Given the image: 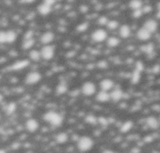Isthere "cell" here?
Here are the masks:
<instances>
[{"instance_id": "7bdbcfd3", "label": "cell", "mask_w": 160, "mask_h": 153, "mask_svg": "<svg viewBox=\"0 0 160 153\" xmlns=\"http://www.w3.org/2000/svg\"><path fill=\"white\" fill-rule=\"evenodd\" d=\"M159 123H160V117H159Z\"/></svg>"}, {"instance_id": "ffe728a7", "label": "cell", "mask_w": 160, "mask_h": 153, "mask_svg": "<svg viewBox=\"0 0 160 153\" xmlns=\"http://www.w3.org/2000/svg\"><path fill=\"white\" fill-rule=\"evenodd\" d=\"M134 127V123L131 120H127L124 124H122V125L120 126V131L121 133H128L131 131Z\"/></svg>"}, {"instance_id": "e0dca14e", "label": "cell", "mask_w": 160, "mask_h": 153, "mask_svg": "<svg viewBox=\"0 0 160 153\" xmlns=\"http://www.w3.org/2000/svg\"><path fill=\"white\" fill-rule=\"evenodd\" d=\"M131 34V29L129 25L128 24H124L120 27L119 29V35L121 38H129Z\"/></svg>"}, {"instance_id": "9c48e42d", "label": "cell", "mask_w": 160, "mask_h": 153, "mask_svg": "<svg viewBox=\"0 0 160 153\" xmlns=\"http://www.w3.org/2000/svg\"><path fill=\"white\" fill-rule=\"evenodd\" d=\"M151 35L152 34L151 32H149L147 29H145L144 27H142L139 28L138 32H137V38H138L140 41H142V42H146V41L149 40L151 38Z\"/></svg>"}, {"instance_id": "4316f807", "label": "cell", "mask_w": 160, "mask_h": 153, "mask_svg": "<svg viewBox=\"0 0 160 153\" xmlns=\"http://www.w3.org/2000/svg\"><path fill=\"white\" fill-rule=\"evenodd\" d=\"M141 73L139 72V71L134 70L133 71V73L131 74V82L133 83V84H138L141 80Z\"/></svg>"}, {"instance_id": "f546056e", "label": "cell", "mask_w": 160, "mask_h": 153, "mask_svg": "<svg viewBox=\"0 0 160 153\" xmlns=\"http://www.w3.org/2000/svg\"><path fill=\"white\" fill-rule=\"evenodd\" d=\"M120 23L117 20H109L106 24L107 27L109 28V30H111V31H114V30L117 29L119 27V25H120Z\"/></svg>"}, {"instance_id": "f35d334b", "label": "cell", "mask_w": 160, "mask_h": 153, "mask_svg": "<svg viewBox=\"0 0 160 153\" xmlns=\"http://www.w3.org/2000/svg\"><path fill=\"white\" fill-rule=\"evenodd\" d=\"M156 17L158 19H160V2L157 3V13H156Z\"/></svg>"}, {"instance_id": "277c9868", "label": "cell", "mask_w": 160, "mask_h": 153, "mask_svg": "<svg viewBox=\"0 0 160 153\" xmlns=\"http://www.w3.org/2000/svg\"><path fill=\"white\" fill-rule=\"evenodd\" d=\"M42 78V76L41 73L38 71H31L27 73V76H25V83L28 85H33L40 81Z\"/></svg>"}, {"instance_id": "b9f144b4", "label": "cell", "mask_w": 160, "mask_h": 153, "mask_svg": "<svg viewBox=\"0 0 160 153\" xmlns=\"http://www.w3.org/2000/svg\"><path fill=\"white\" fill-rule=\"evenodd\" d=\"M0 152H5V151H3V150H0Z\"/></svg>"}, {"instance_id": "ab89813d", "label": "cell", "mask_w": 160, "mask_h": 153, "mask_svg": "<svg viewBox=\"0 0 160 153\" xmlns=\"http://www.w3.org/2000/svg\"><path fill=\"white\" fill-rule=\"evenodd\" d=\"M35 2V0H20V2L25 4H31Z\"/></svg>"}, {"instance_id": "1f68e13d", "label": "cell", "mask_w": 160, "mask_h": 153, "mask_svg": "<svg viewBox=\"0 0 160 153\" xmlns=\"http://www.w3.org/2000/svg\"><path fill=\"white\" fill-rule=\"evenodd\" d=\"M144 12H143V9H135L133 10V13H132V16H133L134 18H140L141 16L143 15Z\"/></svg>"}, {"instance_id": "836d02e7", "label": "cell", "mask_w": 160, "mask_h": 153, "mask_svg": "<svg viewBox=\"0 0 160 153\" xmlns=\"http://www.w3.org/2000/svg\"><path fill=\"white\" fill-rule=\"evenodd\" d=\"M108 21H109V20H108L107 16H100L99 18H98V24H100V25H106L108 23Z\"/></svg>"}, {"instance_id": "8d00e7d4", "label": "cell", "mask_w": 160, "mask_h": 153, "mask_svg": "<svg viewBox=\"0 0 160 153\" xmlns=\"http://www.w3.org/2000/svg\"><path fill=\"white\" fill-rule=\"evenodd\" d=\"M33 35H34V31L32 30H28L24 35V39H27V38H32Z\"/></svg>"}, {"instance_id": "d6986e66", "label": "cell", "mask_w": 160, "mask_h": 153, "mask_svg": "<svg viewBox=\"0 0 160 153\" xmlns=\"http://www.w3.org/2000/svg\"><path fill=\"white\" fill-rule=\"evenodd\" d=\"M56 141L60 144H63L69 140V135L66 132H60L56 135Z\"/></svg>"}, {"instance_id": "6da1fadb", "label": "cell", "mask_w": 160, "mask_h": 153, "mask_svg": "<svg viewBox=\"0 0 160 153\" xmlns=\"http://www.w3.org/2000/svg\"><path fill=\"white\" fill-rule=\"evenodd\" d=\"M44 120L53 127H60L63 123L64 118L60 113L56 111H48L43 116Z\"/></svg>"}, {"instance_id": "9a60e30c", "label": "cell", "mask_w": 160, "mask_h": 153, "mask_svg": "<svg viewBox=\"0 0 160 153\" xmlns=\"http://www.w3.org/2000/svg\"><path fill=\"white\" fill-rule=\"evenodd\" d=\"M52 9H53V6L45 3L44 2L42 3L39 4V5L38 6V12L42 16H47V15H49L52 12Z\"/></svg>"}, {"instance_id": "e575fe53", "label": "cell", "mask_w": 160, "mask_h": 153, "mask_svg": "<svg viewBox=\"0 0 160 153\" xmlns=\"http://www.w3.org/2000/svg\"><path fill=\"white\" fill-rule=\"evenodd\" d=\"M98 124H101V125L103 126V127H105V126H107L108 125L107 119L105 118V117H98Z\"/></svg>"}, {"instance_id": "d4e9b609", "label": "cell", "mask_w": 160, "mask_h": 153, "mask_svg": "<svg viewBox=\"0 0 160 153\" xmlns=\"http://www.w3.org/2000/svg\"><path fill=\"white\" fill-rule=\"evenodd\" d=\"M143 6V2L141 0H131L129 2V7L132 10L141 9Z\"/></svg>"}, {"instance_id": "603a6c76", "label": "cell", "mask_w": 160, "mask_h": 153, "mask_svg": "<svg viewBox=\"0 0 160 153\" xmlns=\"http://www.w3.org/2000/svg\"><path fill=\"white\" fill-rule=\"evenodd\" d=\"M35 41L34 38H27V39H24L22 42V48L24 50H28L31 49L33 46H35Z\"/></svg>"}, {"instance_id": "d6a6232c", "label": "cell", "mask_w": 160, "mask_h": 153, "mask_svg": "<svg viewBox=\"0 0 160 153\" xmlns=\"http://www.w3.org/2000/svg\"><path fill=\"white\" fill-rule=\"evenodd\" d=\"M6 43V32L0 31V44Z\"/></svg>"}, {"instance_id": "44dd1931", "label": "cell", "mask_w": 160, "mask_h": 153, "mask_svg": "<svg viewBox=\"0 0 160 153\" xmlns=\"http://www.w3.org/2000/svg\"><path fill=\"white\" fill-rule=\"evenodd\" d=\"M106 44L109 48H116L120 45V41L118 38L114 36L108 37L106 39Z\"/></svg>"}, {"instance_id": "3957f363", "label": "cell", "mask_w": 160, "mask_h": 153, "mask_svg": "<svg viewBox=\"0 0 160 153\" xmlns=\"http://www.w3.org/2000/svg\"><path fill=\"white\" fill-rule=\"evenodd\" d=\"M41 56L42 58L45 60H50L54 57L56 49L54 46H52L51 44L49 45H44L43 47L41 49Z\"/></svg>"}, {"instance_id": "74e56055", "label": "cell", "mask_w": 160, "mask_h": 153, "mask_svg": "<svg viewBox=\"0 0 160 153\" xmlns=\"http://www.w3.org/2000/svg\"><path fill=\"white\" fill-rule=\"evenodd\" d=\"M44 2L48 4V5H51V6H53V5L56 2V0H44Z\"/></svg>"}, {"instance_id": "d590c367", "label": "cell", "mask_w": 160, "mask_h": 153, "mask_svg": "<svg viewBox=\"0 0 160 153\" xmlns=\"http://www.w3.org/2000/svg\"><path fill=\"white\" fill-rule=\"evenodd\" d=\"M87 27H88V24H87V23H82V24H80V25L77 27V30L78 31H80V32H83V31H84L87 29Z\"/></svg>"}, {"instance_id": "5b68a950", "label": "cell", "mask_w": 160, "mask_h": 153, "mask_svg": "<svg viewBox=\"0 0 160 153\" xmlns=\"http://www.w3.org/2000/svg\"><path fill=\"white\" fill-rule=\"evenodd\" d=\"M81 92L85 96H91L96 92V85L91 81H86L81 86Z\"/></svg>"}, {"instance_id": "7c38bea8", "label": "cell", "mask_w": 160, "mask_h": 153, "mask_svg": "<svg viewBox=\"0 0 160 153\" xmlns=\"http://www.w3.org/2000/svg\"><path fill=\"white\" fill-rule=\"evenodd\" d=\"M99 86H100L101 90L109 91H111L113 87H114L115 84H114V81H113V80H111V79L105 78L103 79V80H101Z\"/></svg>"}, {"instance_id": "cb8c5ba5", "label": "cell", "mask_w": 160, "mask_h": 153, "mask_svg": "<svg viewBox=\"0 0 160 153\" xmlns=\"http://www.w3.org/2000/svg\"><path fill=\"white\" fill-rule=\"evenodd\" d=\"M5 32H6V43H13L17 38L16 33L13 30H9Z\"/></svg>"}, {"instance_id": "4fadbf2b", "label": "cell", "mask_w": 160, "mask_h": 153, "mask_svg": "<svg viewBox=\"0 0 160 153\" xmlns=\"http://www.w3.org/2000/svg\"><path fill=\"white\" fill-rule=\"evenodd\" d=\"M30 64V61L27 59H23V60H18L15 62L12 66H10L11 70H20L24 68H26L27 66Z\"/></svg>"}, {"instance_id": "83f0119b", "label": "cell", "mask_w": 160, "mask_h": 153, "mask_svg": "<svg viewBox=\"0 0 160 153\" xmlns=\"http://www.w3.org/2000/svg\"><path fill=\"white\" fill-rule=\"evenodd\" d=\"M154 49H155V46L152 43H148L141 47L142 51L148 55L151 54L154 52Z\"/></svg>"}, {"instance_id": "2e32d148", "label": "cell", "mask_w": 160, "mask_h": 153, "mask_svg": "<svg viewBox=\"0 0 160 153\" xmlns=\"http://www.w3.org/2000/svg\"><path fill=\"white\" fill-rule=\"evenodd\" d=\"M96 100L99 102H107L110 100V94L109 91L101 90L99 92L97 93Z\"/></svg>"}, {"instance_id": "4dcf8cb0", "label": "cell", "mask_w": 160, "mask_h": 153, "mask_svg": "<svg viewBox=\"0 0 160 153\" xmlns=\"http://www.w3.org/2000/svg\"><path fill=\"white\" fill-rule=\"evenodd\" d=\"M144 69H145L144 63H143L141 61L138 60V61H137V62L135 63L134 70H136L139 71V72H141V73L142 71L144 70Z\"/></svg>"}, {"instance_id": "7402d4cb", "label": "cell", "mask_w": 160, "mask_h": 153, "mask_svg": "<svg viewBox=\"0 0 160 153\" xmlns=\"http://www.w3.org/2000/svg\"><path fill=\"white\" fill-rule=\"evenodd\" d=\"M28 55H29L30 59L31 61H34V62H38L42 59L40 51H38L36 49H31Z\"/></svg>"}, {"instance_id": "5bb4252c", "label": "cell", "mask_w": 160, "mask_h": 153, "mask_svg": "<svg viewBox=\"0 0 160 153\" xmlns=\"http://www.w3.org/2000/svg\"><path fill=\"white\" fill-rule=\"evenodd\" d=\"M145 124L148 126V127L152 130L158 129L160 125L159 120H158V119L155 118V117H147L145 120Z\"/></svg>"}, {"instance_id": "ba28073f", "label": "cell", "mask_w": 160, "mask_h": 153, "mask_svg": "<svg viewBox=\"0 0 160 153\" xmlns=\"http://www.w3.org/2000/svg\"><path fill=\"white\" fill-rule=\"evenodd\" d=\"M110 94V100H112L114 102H120L124 97V91L121 88H114V89L111 90V92H109Z\"/></svg>"}, {"instance_id": "52a82bcc", "label": "cell", "mask_w": 160, "mask_h": 153, "mask_svg": "<svg viewBox=\"0 0 160 153\" xmlns=\"http://www.w3.org/2000/svg\"><path fill=\"white\" fill-rule=\"evenodd\" d=\"M25 127L30 133H35L39 128V123L34 118L28 119L25 123Z\"/></svg>"}, {"instance_id": "484cf974", "label": "cell", "mask_w": 160, "mask_h": 153, "mask_svg": "<svg viewBox=\"0 0 160 153\" xmlns=\"http://www.w3.org/2000/svg\"><path fill=\"white\" fill-rule=\"evenodd\" d=\"M16 107H17V106H16V104L15 103V102H9V103H8L7 105H6V106H5V113L7 115L13 114V113L16 112Z\"/></svg>"}, {"instance_id": "60d3db41", "label": "cell", "mask_w": 160, "mask_h": 153, "mask_svg": "<svg viewBox=\"0 0 160 153\" xmlns=\"http://www.w3.org/2000/svg\"><path fill=\"white\" fill-rule=\"evenodd\" d=\"M3 98H4V96L2 95V94H1V93H0V103H1L2 101H3Z\"/></svg>"}, {"instance_id": "8992f818", "label": "cell", "mask_w": 160, "mask_h": 153, "mask_svg": "<svg viewBox=\"0 0 160 153\" xmlns=\"http://www.w3.org/2000/svg\"><path fill=\"white\" fill-rule=\"evenodd\" d=\"M108 38L107 31L104 29H96L91 34V38L95 42H102Z\"/></svg>"}, {"instance_id": "f1b7e54d", "label": "cell", "mask_w": 160, "mask_h": 153, "mask_svg": "<svg viewBox=\"0 0 160 153\" xmlns=\"http://www.w3.org/2000/svg\"><path fill=\"white\" fill-rule=\"evenodd\" d=\"M85 121L88 124L95 125L98 124V117H95L94 115H87V117H85Z\"/></svg>"}, {"instance_id": "7a4b0ae2", "label": "cell", "mask_w": 160, "mask_h": 153, "mask_svg": "<svg viewBox=\"0 0 160 153\" xmlns=\"http://www.w3.org/2000/svg\"><path fill=\"white\" fill-rule=\"evenodd\" d=\"M94 144H95L94 140L89 136H86V135L79 138L77 142V148L80 151H90L94 147Z\"/></svg>"}, {"instance_id": "ac0fdd59", "label": "cell", "mask_w": 160, "mask_h": 153, "mask_svg": "<svg viewBox=\"0 0 160 153\" xmlns=\"http://www.w3.org/2000/svg\"><path fill=\"white\" fill-rule=\"evenodd\" d=\"M68 91V85L65 81H60L58 85L56 87V95H61L65 94Z\"/></svg>"}, {"instance_id": "8fae6325", "label": "cell", "mask_w": 160, "mask_h": 153, "mask_svg": "<svg viewBox=\"0 0 160 153\" xmlns=\"http://www.w3.org/2000/svg\"><path fill=\"white\" fill-rule=\"evenodd\" d=\"M143 27L149 32H151V34H153L157 31L158 25L156 20H153V19H149V20H147L145 22Z\"/></svg>"}, {"instance_id": "30bf717a", "label": "cell", "mask_w": 160, "mask_h": 153, "mask_svg": "<svg viewBox=\"0 0 160 153\" xmlns=\"http://www.w3.org/2000/svg\"><path fill=\"white\" fill-rule=\"evenodd\" d=\"M55 39V34L52 31H46L40 37V42L43 45L51 44Z\"/></svg>"}]
</instances>
